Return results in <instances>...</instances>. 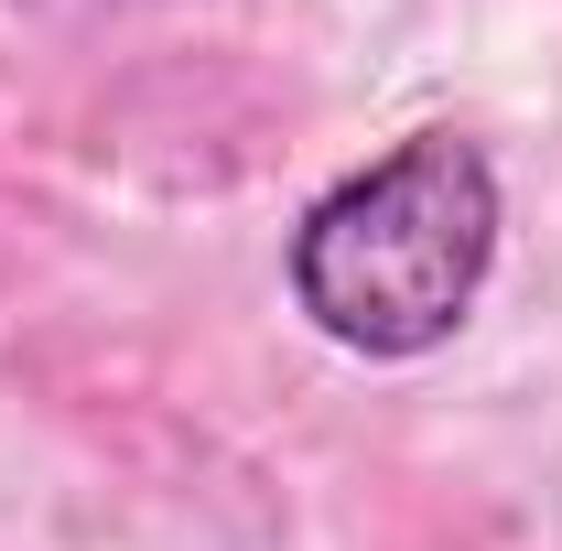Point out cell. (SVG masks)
I'll return each mask as SVG.
<instances>
[{"instance_id":"obj_1","label":"cell","mask_w":562,"mask_h":551,"mask_svg":"<svg viewBox=\"0 0 562 551\" xmlns=\"http://www.w3.org/2000/svg\"><path fill=\"white\" fill-rule=\"evenodd\" d=\"M497 271V162L465 131H412L325 184L292 227V303L347 357H432Z\"/></svg>"}]
</instances>
